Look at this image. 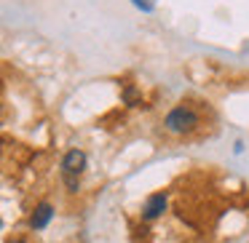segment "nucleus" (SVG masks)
<instances>
[{
	"label": "nucleus",
	"instance_id": "nucleus-1",
	"mask_svg": "<svg viewBox=\"0 0 249 243\" xmlns=\"http://www.w3.org/2000/svg\"><path fill=\"white\" fill-rule=\"evenodd\" d=\"M163 126H166V131H172V134H190V131H196L201 126V113L193 104H177V107L166 115Z\"/></svg>",
	"mask_w": 249,
	"mask_h": 243
},
{
	"label": "nucleus",
	"instance_id": "nucleus-2",
	"mask_svg": "<svg viewBox=\"0 0 249 243\" xmlns=\"http://www.w3.org/2000/svg\"><path fill=\"white\" fill-rule=\"evenodd\" d=\"M86 168V152L83 150H70L65 158H62V177H72L78 179Z\"/></svg>",
	"mask_w": 249,
	"mask_h": 243
},
{
	"label": "nucleus",
	"instance_id": "nucleus-3",
	"mask_svg": "<svg viewBox=\"0 0 249 243\" xmlns=\"http://www.w3.org/2000/svg\"><path fill=\"white\" fill-rule=\"evenodd\" d=\"M166 211V193H153L150 198L145 200V209H142V219L153 222Z\"/></svg>",
	"mask_w": 249,
	"mask_h": 243
},
{
	"label": "nucleus",
	"instance_id": "nucleus-4",
	"mask_svg": "<svg viewBox=\"0 0 249 243\" xmlns=\"http://www.w3.org/2000/svg\"><path fill=\"white\" fill-rule=\"evenodd\" d=\"M51 219H54V206L51 203H38L35 211L30 214V227H33V230H43V227H49Z\"/></svg>",
	"mask_w": 249,
	"mask_h": 243
},
{
	"label": "nucleus",
	"instance_id": "nucleus-5",
	"mask_svg": "<svg viewBox=\"0 0 249 243\" xmlns=\"http://www.w3.org/2000/svg\"><path fill=\"white\" fill-rule=\"evenodd\" d=\"M124 99H126V104H131V107L142 102V99H140V94H137V88H134V86H126V88H124Z\"/></svg>",
	"mask_w": 249,
	"mask_h": 243
},
{
	"label": "nucleus",
	"instance_id": "nucleus-6",
	"mask_svg": "<svg viewBox=\"0 0 249 243\" xmlns=\"http://www.w3.org/2000/svg\"><path fill=\"white\" fill-rule=\"evenodd\" d=\"M137 8H142V11H153V0H131Z\"/></svg>",
	"mask_w": 249,
	"mask_h": 243
},
{
	"label": "nucleus",
	"instance_id": "nucleus-7",
	"mask_svg": "<svg viewBox=\"0 0 249 243\" xmlns=\"http://www.w3.org/2000/svg\"><path fill=\"white\" fill-rule=\"evenodd\" d=\"M6 243H27L24 238H11V241H6Z\"/></svg>",
	"mask_w": 249,
	"mask_h": 243
},
{
	"label": "nucleus",
	"instance_id": "nucleus-8",
	"mask_svg": "<svg viewBox=\"0 0 249 243\" xmlns=\"http://www.w3.org/2000/svg\"><path fill=\"white\" fill-rule=\"evenodd\" d=\"M0 94H3V83H0Z\"/></svg>",
	"mask_w": 249,
	"mask_h": 243
},
{
	"label": "nucleus",
	"instance_id": "nucleus-9",
	"mask_svg": "<svg viewBox=\"0 0 249 243\" xmlns=\"http://www.w3.org/2000/svg\"><path fill=\"white\" fill-rule=\"evenodd\" d=\"M0 227H3V219H0Z\"/></svg>",
	"mask_w": 249,
	"mask_h": 243
}]
</instances>
